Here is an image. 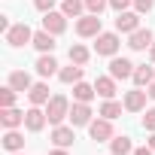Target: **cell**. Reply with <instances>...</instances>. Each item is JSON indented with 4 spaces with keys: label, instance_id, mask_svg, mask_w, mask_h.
I'll return each mask as SVG.
<instances>
[{
    "label": "cell",
    "instance_id": "ac0fdd59",
    "mask_svg": "<svg viewBox=\"0 0 155 155\" xmlns=\"http://www.w3.org/2000/svg\"><path fill=\"white\" fill-rule=\"evenodd\" d=\"M3 149H6V152H18V149H25V137H21L15 128H9V131L3 134Z\"/></svg>",
    "mask_w": 155,
    "mask_h": 155
},
{
    "label": "cell",
    "instance_id": "484cf974",
    "mask_svg": "<svg viewBox=\"0 0 155 155\" xmlns=\"http://www.w3.org/2000/svg\"><path fill=\"white\" fill-rule=\"evenodd\" d=\"M110 146H113V155H128L131 152V140L128 137H113Z\"/></svg>",
    "mask_w": 155,
    "mask_h": 155
},
{
    "label": "cell",
    "instance_id": "277c9868",
    "mask_svg": "<svg viewBox=\"0 0 155 155\" xmlns=\"http://www.w3.org/2000/svg\"><path fill=\"white\" fill-rule=\"evenodd\" d=\"M140 28V12H119V18H116V31L119 34H134Z\"/></svg>",
    "mask_w": 155,
    "mask_h": 155
},
{
    "label": "cell",
    "instance_id": "30bf717a",
    "mask_svg": "<svg viewBox=\"0 0 155 155\" xmlns=\"http://www.w3.org/2000/svg\"><path fill=\"white\" fill-rule=\"evenodd\" d=\"M43 15H46V18H43V31H49V34H55V37L64 34V28H67V21H64L67 15H64V12H43Z\"/></svg>",
    "mask_w": 155,
    "mask_h": 155
},
{
    "label": "cell",
    "instance_id": "7402d4cb",
    "mask_svg": "<svg viewBox=\"0 0 155 155\" xmlns=\"http://www.w3.org/2000/svg\"><path fill=\"white\" fill-rule=\"evenodd\" d=\"M94 88H97V94H101V97H107V101H110V97L116 94V79H113V76H101V79L94 82Z\"/></svg>",
    "mask_w": 155,
    "mask_h": 155
},
{
    "label": "cell",
    "instance_id": "603a6c76",
    "mask_svg": "<svg viewBox=\"0 0 155 155\" xmlns=\"http://www.w3.org/2000/svg\"><path fill=\"white\" fill-rule=\"evenodd\" d=\"M134 82H137V88H149V82H152V67H146V64H140L137 70H134Z\"/></svg>",
    "mask_w": 155,
    "mask_h": 155
},
{
    "label": "cell",
    "instance_id": "7c38bea8",
    "mask_svg": "<svg viewBox=\"0 0 155 155\" xmlns=\"http://www.w3.org/2000/svg\"><path fill=\"white\" fill-rule=\"evenodd\" d=\"M73 140H76L73 128H67V125H55V131H52V143H55V146L67 149V146H73Z\"/></svg>",
    "mask_w": 155,
    "mask_h": 155
},
{
    "label": "cell",
    "instance_id": "836d02e7",
    "mask_svg": "<svg viewBox=\"0 0 155 155\" xmlns=\"http://www.w3.org/2000/svg\"><path fill=\"white\" fill-rule=\"evenodd\" d=\"M134 155H155L152 146H143V149H134Z\"/></svg>",
    "mask_w": 155,
    "mask_h": 155
},
{
    "label": "cell",
    "instance_id": "f1b7e54d",
    "mask_svg": "<svg viewBox=\"0 0 155 155\" xmlns=\"http://www.w3.org/2000/svg\"><path fill=\"white\" fill-rule=\"evenodd\" d=\"M107 6H110V0H85V9H88V12H94V15H101Z\"/></svg>",
    "mask_w": 155,
    "mask_h": 155
},
{
    "label": "cell",
    "instance_id": "4fadbf2b",
    "mask_svg": "<svg viewBox=\"0 0 155 155\" xmlns=\"http://www.w3.org/2000/svg\"><path fill=\"white\" fill-rule=\"evenodd\" d=\"M0 122H3L6 131H9V128H18V125H25V113L15 110V107H6L3 113H0Z\"/></svg>",
    "mask_w": 155,
    "mask_h": 155
},
{
    "label": "cell",
    "instance_id": "7a4b0ae2",
    "mask_svg": "<svg viewBox=\"0 0 155 155\" xmlns=\"http://www.w3.org/2000/svg\"><path fill=\"white\" fill-rule=\"evenodd\" d=\"M6 43L12 46V49H21V46H28V43H34V31L21 21V25H12L9 31H6Z\"/></svg>",
    "mask_w": 155,
    "mask_h": 155
},
{
    "label": "cell",
    "instance_id": "52a82bcc",
    "mask_svg": "<svg viewBox=\"0 0 155 155\" xmlns=\"http://www.w3.org/2000/svg\"><path fill=\"white\" fill-rule=\"evenodd\" d=\"M88 134H91V140H97V143H104V140H110L113 137V125H110V119H94L91 125H88Z\"/></svg>",
    "mask_w": 155,
    "mask_h": 155
},
{
    "label": "cell",
    "instance_id": "5bb4252c",
    "mask_svg": "<svg viewBox=\"0 0 155 155\" xmlns=\"http://www.w3.org/2000/svg\"><path fill=\"white\" fill-rule=\"evenodd\" d=\"M146 94H149V91H140V88L128 91V94H125V110H131V113H140V110L146 107Z\"/></svg>",
    "mask_w": 155,
    "mask_h": 155
},
{
    "label": "cell",
    "instance_id": "5b68a950",
    "mask_svg": "<svg viewBox=\"0 0 155 155\" xmlns=\"http://www.w3.org/2000/svg\"><path fill=\"white\" fill-rule=\"evenodd\" d=\"M155 40H152V31L149 28H137L131 37H128V46L134 49V52H143V49H149Z\"/></svg>",
    "mask_w": 155,
    "mask_h": 155
},
{
    "label": "cell",
    "instance_id": "e575fe53",
    "mask_svg": "<svg viewBox=\"0 0 155 155\" xmlns=\"http://www.w3.org/2000/svg\"><path fill=\"white\" fill-rule=\"evenodd\" d=\"M49 155H67V149H61V146H58V149H52Z\"/></svg>",
    "mask_w": 155,
    "mask_h": 155
},
{
    "label": "cell",
    "instance_id": "9a60e30c",
    "mask_svg": "<svg viewBox=\"0 0 155 155\" xmlns=\"http://www.w3.org/2000/svg\"><path fill=\"white\" fill-rule=\"evenodd\" d=\"M9 85H12L15 91H31V88H34L31 76H28L25 70H12V73H9Z\"/></svg>",
    "mask_w": 155,
    "mask_h": 155
},
{
    "label": "cell",
    "instance_id": "f35d334b",
    "mask_svg": "<svg viewBox=\"0 0 155 155\" xmlns=\"http://www.w3.org/2000/svg\"><path fill=\"white\" fill-rule=\"evenodd\" d=\"M12 155H18V152H12Z\"/></svg>",
    "mask_w": 155,
    "mask_h": 155
},
{
    "label": "cell",
    "instance_id": "1f68e13d",
    "mask_svg": "<svg viewBox=\"0 0 155 155\" xmlns=\"http://www.w3.org/2000/svg\"><path fill=\"white\" fill-rule=\"evenodd\" d=\"M34 6H37L40 12H52V6H55V0H34Z\"/></svg>",
    "mask_w": 155,
    "mask_h": 155
},
{
    "label": "cell",
    "instance_id": "44dd1931",
    "mask_svg": "<svg viewBox=\"0 0 155 155\" xmlns=\"http://www.w3.org/2000/svg\"><path fill=\"white\" fill-rule=\"evenodd\" d=\"M94 94H97V88H94V85H85V82H76V85H73V97L79 101V104H88Z\"/></svg>",
    "mask_w": 155,
    "mask_h": 155
},
{
    "label": "cell",
    "instance_id": "ba28073f",
    "mask_svg": "<svg viewBox=\"0 0 155 155\" xmlns=\"http://www.w3.org/2000/svg\"><path fill=\"white\" fill-rule=\"evenodd\" d=\"M70 122H73V128L91 125V107H88V104H79V101H76V104L70 107Z\"/></svg>",
    "mask_w": 155,
    "mask_h": 155
},
{
    "label": "cell",
    "instance_id": "d4e9b609",
    "mask_svg": "<svg viewBox=\"0 0 155 155\" xmlns=\"http://www.w3.org/2000/svg\"><path fill=\"white\" fill-rule=\"evenodd\" d=\"M82 6H85V0H64V3H61V12L76 18V15L82 12Z\"/></svg>",
    "mask_w": 155,
    "mask_h": 155
},
{
    "label": "cell",
    "instance_id": "cb8c5ba5",
    "mask_svg": "<svg viewBox=\"0 0 155 155\" xmlns=\"http://www.w3.org/2000/svg\"><path fill=\"white\" fill-rule=\"evenodd\" d=\"M101 116H104V119H110V122H113V119H119V116H122V104H116V101L110 97V101L101 107Z\"/></svg>",
    "mask_w": 155,
    "mask_h": 155
},
{
    "label": "cell",
    "instance_id": "4dcf8cb0",
    "mask_svg": "<svg viewBox=\"0 0 155 155\" xmlns=\"http://www.w3.org/2000/svg\"><path fill=\"white\" fill-rule=\"evenodd\" d=\"M152 6H155V0H134V9L137 12H149Z\"/></svg>",
    "mask_w": 155,
    "mask_h": 155
},
{
    "label": "cell",
    "instance_id": "6da1fadb",
    "mask_svg": "<svg viewBox=\"0 0 155 155\" xmlns=\"http://www.w3.org/2000/svg\"><path fill=\"white\" fill-rule=\"evenodd\" d=\"M46 116H49L52 125H61L64 119H70V104H67V97H64V94H55V97L46 104Z\"/></svg>",
    "mask_w": 155,
    "mask_h": 155
},
{
    "label": "cell",
    "instance_id": "d6a6232c",
    "mask_svg": "<svg viewBox=\"0 0 155 155\" xmlns=\"http://www.w3.org/2000/svg\"><path fill=\"white\" fill-rule=\"evenodd\" d=\"M128 3H131V0H110V6H113L116 12H125V9H128Z\"/></svg>",
    "mask_w": 155,
    "mask_h": 155
},
{
    "label": "cell",
    "instance_id": "83f0119b",
    "mask_svg": "<svg viewBox=\"0 0 155 155\" xmlns=\"http://www.w3.org/2000/svg\"><path fill=\"white\" fill-rule=\"evenodd\" d=\"M12 104H15V88H12V85H6L3 91H0V107L6 110V107H12Z\"/></svg>",
    "mask_w": 155,
    "mask_h": 155
},
{
    "label": "cell",
    "instance_id": "9c48e42d",
    "mask_svg": "<svg viewBox=\"0 0 155 155\" xmlns=\"http://www.w3.org/2000/svg\"><path fill=\"white\" fill-rule=\"evenodd\" d=\"M134 64L128 61V58H113L110 61V76H113V79H128V76H134Z\"/></svg>",
    "mask_w": 155,
    "mask_h": 155
},
{
    "label": "cell",
    "instance_id": "8fae6325",
    "mask_svg": "<svg viewBox=\"0 0 155 155\" xmlns=\"http://www.w3.org/2000/svg\"><path fill=\"white\" fill-rule=\"evenodd\" d=\"M94 49H97V55H116L119 52V34H97Z\"/></svg>",
    "mask_w": 155,
    "mask_h": 155
},
{
    "label": "cell",
    "instance_id": "74e56055",
    "mask_svg": "<svg viewBox=\"0 0 155 155\" xmlns=\"http://www.w3.org/2000/svg\"><path fill=\"white\" fill-rule=\"evenodd\" d=\"M149 55H152V61H155V43H152V46H149Z\"/></svg>",
    "mask_w": 155,
    "mask_h": 155
},
{
    "label": "cell",
    "instance_id": "2e32d148",
    "mask_svg": "<svg viewBox=\"0 0 155 155\" xmlns=\"http://www.w3.org/2000/svg\"><path fill=\"white\" fill-rule=\"evenodd\" d=\"M37 73H40V76H52V73H58V61L52 58V52H43V55H40V61H37Z\"/></svg>",
    "mask_w": 155,
    "mask_h": 155
},
{
    "label": "cell",
    "instance_id": "8992f818",
    "mask_svg": "<svg viewBox=\"0 0 155 155\" xmlns=\"http://www.w3.org/2000/svg\"><path fill=\"white\" fill-rule=\"evenodd\" d=\"M46 122H49V116H46L40 107H31V110L25 113V128H28V131H34V134H37V131H43V128H46Z\"/></svg>",
    "mask_w": 155,
    "mask_h": 155
},
{
    "label": "cell",
    "instance_id": "f546056e",
    "mask_svg": "<svg viewBox=\"0 0 155 155\" xmlns=\"http://www.w3.org/2000/svg\"><path fill=\"white\" fill-rule=\"evenodd\" d=\"M143 128H146V131H155V110H146V116H143Z\"/></svg>",
    "mask_w": 155,
    "mask_h": 155
},
{
    "label": "cell",
    "instance_id": "d6986e66",
    "mask_svg": "<svg viewBox=\"0 0 155 155\" xmlns=\"http://www.w3.org/2000/svg\"><path fill=\"white\" fill-rule=\"evenodd\" d=\"M58 76H61V82H82V64H73L70 61V67H64V70H58Z\"/></svg>",
    "mask_w": 155,
    "mask_h": 155
},
{
    "label": "cell",
    "instance_id": "8d00e7d4",
    "mask_svg": "<svg viewBox=\"0 0 155 155\" xmlns=\"http://www.w3.org/2000/svg\"><path fill=\"white\" fill-rule=\"evenodd\" d=\"M149 146H152V152H155V131H152V137H149Z\"/></svg>",
    "mask_w": 155,
    "mask_h": 155
},
{
    "label": "cell",
    "instance_id": "4316f807",
    "mask_svg": "<svg viewBox=\"0 0 155 155\" xmlns=\"http://www.w3.org/2000/svg\"><path fill=\"white\" fill-rule=\"evenodd\" d=\"M70 61H73V64H85V61H88V49L79 46V43L70 46Z\"/></svg>",
    "mask_w": 155,
    "mask_h": 155
},
{
    "label": "cell",
    "instance_id": "ffe728a7",
    "mask_svg": "<svg viewBox=\"0 0 155 155\" xmlns=\"http://www.w3.org/2000/svg\"><path fill=\"white\" fill-rule=\"evenodd\" d=\"M34 46H37L40 52H52V49H55V34H49V31H37V34H34Z\"/></svg>",
    "mask_w": 155,
    "mask_h": 155
},
{
    "label": "cell",
    "instance_id": "d590c367",
    "mask_svg": "<svg viewBox=\"0 0 155 155\" xmlns=\"http://www.w3.org/2000/svg\"><path fill=\"white\" fill-rule=\"evenodd\" d=\"M149 97H152V101H155V79H152V82H149Z\"/></svg>",
    "mask_w": 155,
    "mask_h": 155
},
{
    "label": "cell",
    "instance_id": "3957f363",
    "mask_svg": "<svg viewBox=\"0 0 155 155\" xmlns=\"http://www.w3.org/2000/svg\"><path fill=\"white\" fill-rule=\"evenodd\" d=\"M76 34L79 37H97L101 34V15H94V12L82 15L79 21H76Z\"/></svg>",
    "mask_w": 155,
    "mask_h": 155
},
{
    "label": "cell",
    "instance_id": "e0dca14e",
    "mask_svg": "<svg viewBox=\"0 0 155 155\" xmlns=\"http://www.w3.org/2000/svg\"><path fill=\"white\" fill-rule=\"evenodd\" d=\"M28 97H31V104H34V107H43V104H49V101H52V97H49V85H46V82H37V85L28 91Z\"/></svg>",
    "mask_w": 155,
    "mask_h": 155
}]
</instances>
